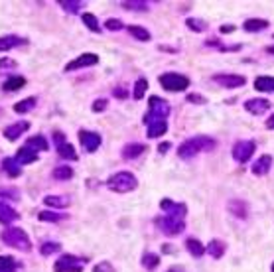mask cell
<instances>
[{"label": "cell", "mask_w": 274, "mask_h": 272, "mask_svg": "<svg viewBox=\"0 0 274 272\" xmlns=\"http://www.w3.org/2000/svg\"><path fill=\"white\" fill-rule=\"evenodd\" d=\"M213 148H215V140L213 138H209V136H193V138H189V140L180 144L178 156L184 158V160H189L195 154L205 152V150H213Z\"/></svg>", "instance_id": "cell-1"}, {"label": "cell", "mask_w": 274, "mask_h": 272, "mask_svg": "<svg viewBox=\"0 0 274 272\" xmlns=\"http://www.w3.org/2000/svg\"><path fill=\"white\" fill-rule=\"evenodd\" d=\"M136 176L130 174V172H116L107 180V187L111 192H116V194H128L132 190H136Z\"/></svg>", "instance_id": "cell-2"}, {"label": "cell", "mask_w": 274, "mask_h": 272, "mask_svg": "<svg viewBox=\"0 0 274 272\" xmlns=\"http://www.w3.org/2000/svg\"><path fill=\"white\" fill-rule=\"evenodd\" d=\"M0 239L8 246H14V248H18V250H26V253H28V250L32 248L30 237H28L24 229H20V227H8V229H4L2 235H0Z\"/></svg>", "instance_id": "cell-3"}, {"label": "cell", "mask_w": 274, "mask_h": 272, "mask_svg": "<svg viewBox=\"0 0 274 272\" xmlns=\"http://www.w3.org/2000/svg\"><path fill=\"white\" fill-rule=\"evenodd\" d=\"M150 109L148 113L144 115V124L148 127L150 122H156V120H166L170 115V104L168 101H164L160 97H150Z\"/></svg>", "instance_id": "cell-4"}, {"label": "cell", "mask_w": 274, "mask_h": 272, "mask_svg": "<svg viewBox=\"0 0 274 272\" xmlns=\"http://www.w3.org/2000/svg\"><path fill=\"white\" fill-rule=\"evenodd\" d=\"M156 225H158V229H160L164 235H168V237H175V235H180L186 229L184 219L174 217V215H164L160 219H156Z\"/></svg>", "instance_id": "cell-5"}, {"label": "cell", "mask_w": 274, "mask_h": 272, "mask_svg": "<svg viewBox=\"0 0 274 272\" xmlns=\"http://www.w3.org/2000/svg\"><path fill=\"white\" fill-rule=\"evenodd\" d=\"M160 85H162L166 91H172V93H178V91H186L189 87V79L182 73H164L160 75Z\"/></svg>", "instance_id": "cell-6"}, {"label": "cell", "mask_w": 274, "mask_h": 272, "mask_svg": "<svg viewBox=\"0 0 274 272\" xmlns=\"http://www.w3.org/2000/svg\"><path fill=\"white\" fill-rule=\"evenodd\" d=\"M83 259L73 257V255H63L62 259L53 264V270L55 272H81L83 270Z\"/></svg>", "instance_id": "cell-7"}, {"label": "cell", "mask_w": 274, "mask_h": 272, "mask_svg": "<svg viewBox=\"0 0 274 272\" xmlns=\"http://www.w3.org/2000/svg\"><path fill=\"white\" fill-rule=\"evenodd\" d=\"M257 150V144L252 142V140H241L233 146V158L237 160L239 164H245V162H249L252 152Z\"/></svg>", "instance_id": "cell-8"}, {"label": "cell", "mask_w": 274, "mask_h": 272, "mask_svg": "<svg viewBox=\"0 0 274 272\" xmlns=\"http://www.w3.org/2000/svg\"><path fill=\"white\" fill-rule=\"evenodd\" d=\"M99 64V55L97 53H81L79 57H75L73 61L65 65V71H77V69H83V67H91V65Z\"/></svg>", "instance_id": "cell-9"}, {"label": "cell", "mask_w": 274, "mask_h": 272, "mask_svg": "<svg viewBox=\"0 0 274 272\" xmlns=\"http://www.w3.org/2000/svg\"><path fill=\"white\" fill-rule=\"evenodd\" d=\"M79 140L87 152H95L101 146V134L93 130H79Z\"/></svg>", "instance_id": "cell-10"}, {"label": "cell", "mask_w": 274, "mask_h": 272, "mask_svg": "<svg viewBox=\"0 0 274 272\" xmlns=\"http://www.w3.org/2000/svg\"><path fill=\"white\" fill-rule=\"evenodd\" d=\"M213 79H215V83H219V85H223V87H229V89L241 87V85H245V81H247L243 75H235V73H217Z\"/></svg>", "instance_id": "cell-11"}, {"label": "cell", "mask_w": 274, "mask_h": 272, "mask_svg": "<svg viewBox=\"0 0 274 272\" xmlns=\"http://www.w3.org/2000/svg\"><path fill=\"white\" fill-rule=\"evenodd\" d=\"M160 209L166 211V215H174V217H180V219H184V215H186V205L184 203H175L172 199H162L160 201Z\"/></svg>", "instance_id": "cell-12"}, {"label": "cell", "mask_w": 274, "mask_h": 272, "mask_svg": "<svg viewBox=\"0 0 274 272\" xmlns=\"http://www.w3.org/2000/svg\"><path fill=\"white\" fill-rule=\"evenodd\" d=\"M28 129H30V122H28V120H20V122H14L10 127H6V129H4V136H6L10 142H14V140H18Z\"/></svg>", "instance_id": "cell-13"}, {"label": "cell", "mask_w": 274, "mask_h": 272, "mask_svg": "<svg viewBox=\"0 0 274 272\" xmlns=\"http://www.w3.org/2000/svg\"><path fill=\"white\" fill-rule=\"evenodd\" d=\"M245 109L252 115H264L270 109V101H266V99H249L245 103Z\"/></svg>", "instance_id": "cell-14"}, {"label": "cell", "mask_w": 274, "mask_h": 272, "mask_svg": "<svg viewBox=\"0 0 274 272\" xmlns=\"http://www.w3.org/2000/svg\"><path fill=\"white\" fill-rule=\"evenodd\" d=\"M18 219H20L18 211L14 207H10L8 203L0 201V223H2V225H12L14 221H18Z\"/></svg>", "instance_id": "cell-15"}, {"label": "cell", "mask_w": 274, "mask_h": 272, "mask_svg": "<svg viewBox=\"0 0 274 272\" xmlns=\"http://www.w3.org/2000/svg\"><path fill=\"white\" fill-rule=\"evenodd\" d=\"M2 170H4V174L10 176V178L22 176V164H20L16 158H4V160H2Z\"/></svg>", "instance_id": "cell-16"}, {"label": "cell", "mask_w": 274, "mask_h": 272, "mask_svg": "<svg viewBox=\"0 0 274 272\" xmlns=\"http://www.w3.org/2000/svg\"><path fill=\"white\" fill-rule=\"evenodd\" d=\"M24 44H28V39L20 38V36H2L0 38V52H8V50L20 48Z\"/></svg>", "instance_id": "cell-17"}, {"label": "cell", "mask_w": 274, "mask_h": 272, "mask_svg": "<svg viewBox=\"0 0 274 272\" xmlns=\"http://www.w3.org/2000/svg\"><path fill=\"white\" fill-rule=\"evenodd\" d=\"M270 168H272V156L264 154L255 162L252 174H255V176H264V174H268V170Z\"/></svg>", "instance_id": "cell-18"}, {"label": "cell", "mask_w": 274, "mask_h": 272, "mask_svg": "<svg viewBox=\"0 0 274 272\" xmlns=\"http://www.w3.org/2000/svg\"><path fill=\"white\" fill-rule=\"evenodd\" d=\"M26 148H30V150H34V152H46L48 150V140L42 136V134H37V136H30L24 144Z\"/></svg>", "instance_id": "cell-19"}, {"label": "cell", "mask_w": 274, "mask_h": 272, "mask_svg": "<svg viewBox=\"0 0 274 272\" xmlns=\"http://www.w3.org/2000/svg\"><path fill=\"white\" fill-rule=\"evenodd\" d=\"M142 152H146V146H144V144H138V142L126 144L125 148H123V158H125V160H134V158H138Z\"/></svg>", "instance_id": "cell-20"}, {"label": "cell", "mask_w": 274, "mask_h": 272, "mask_svg": "<svg viewBox=\"0 0 274 272\" xmlns=\"http://www.w3.org/2000/svg\"><path fill=\"white\" fill-rule=\"evenodd\" d=\"M44 203L46 205H50V207H55V209H65V207H69V197H65V195H46L44 197Z\"/></svg>", "instance_id": "cell-21"}, {"label": "cell", "mask_w": 274, "mask_h": 272, "mask_svg": "<svg viewBox=\"0 0 274 272\" xmlns=\"http://www.w3.org/2000/svg\"><path fill=\"white\" fill-rule=\"evenodd\" d=\"M16 160H18L22 166H28V164H32V162H36L37 160V152H34V150H30V148L22 146V148L18 150V154H16Z\"/></svg>", "instance_id": "cell-22"}, {"label": "cell", "mask_w": 274, "mask_h": 272, "mask_svg": "<svg viewBox=\"0 0 274 272\" xmlns=\"http://www.w3.org/2000/svg\"><path fill=\"white\" fill-rule=\"evenodd\" d=\"M168 130V122L166 120H156V122H150L148 124V138H158L164 136Z\"/></svg>", "instance_id": "cell-23"}, {"label": "cell", "mask_w": 274, "mask_h": 272, "mask_svg": "<svg viewBox=\"0 0 274 272\" xmlns=\"http://www.w3.org/2000/svg\"><path fill=\"white\" fill-rule=\"evenodd\" d=\"M37 99L36 97H28V99H22V101H18V103L14 104V113H18V115H24V113H30L34 107H36Z\"/></svg>", "instance_id": "cell-24"}, {"label": "cell", "mask_w": 274, "mask_h": 272, "mask_svg": "<svg viewBox=\"0 0 274 272\" xmlns=\"http://www.w3.org/2000/svg\"><path fill=\"white\" fill-rule=\"evenodd\" d=\"M225 248H227V245H225L223 241H219V239H213L211 243L207 245V253L211 255L213 259H221L225 255Z\"/></svg>", "instance_id": "cell-25"}, {"label": "cell", "mask_w": 274, "mask_h": 272, "mask_svg": "<svg viewBox=\"0 0 274 272\" xmlns=\"http://www.w3.org/2000/svg\"><path fill=\"white\" fill-rule=\"evenodd\" d=\"M255 89L262 93H274V77H257L255 79Z\"/></svg>", "instance_id": "cell-26"}, {"label": "cell", "mask_w": 274, "mask_h": 272, "mask_svg": "<svg viewBox=\"0 0 274 272\" xmlns=\"http://www.w3.org/2000/svg\"><path fill=\"white\" fill-rule=\"evenodd\" d=\"M81 20H83V24H85V26H87L91 32H95V34H101V32H103V28H101L99 20L95 18V14L85 12L83 16H81Z\"/></svg>", "instance_id": "cell-27"}, {"label": "cell", "mask_w": 274, "mask_h": 272, "mask_svg": "<svg viewBox=\"0 0 274 272\" xmlns=\"http://www.w3.org/2000/svg\"><path fill=\"white\" fill-rule=\"evenodd\" d=\"M57 4L62 6L65 12H69V14H77L81 8H83V6H85V2H83V0H73V2H71V0H60Z\"/></svg>", "instance_id": "cell-28"}, {"label": "cell", "mask_w": 274, "mask_h": 272, "mask_svg": "<svg viewBox=\"0 0 274 272\" xmlns=\"http://www.w3.org/2000/svg\"><path fill=\"white\" fill-rule=\"evenodd\" d=\"M24 85H26V79L22 77V75H14V77H10V79H6V81H4L2 89H4V91H18V89H22Z\"/></svg>", "instance_id": "cell-29"}, {"label": "cell", "mask_w": 274, "mask_h": 272, "mask_svg": "<svg viewBox=\"0 0 274 272\" xmlns=\"http://www.w3.org/2000/svg\"><path fill=\"white\" fill-rule=\"evenodd\" d=\"M243 28H245L247 32H261V30H266V28H268V22H266V20H259V18H250V20H247V22L243 24Z\"/></svg>", "instance_id": "cell-30"}, {"label": "cell", "mask_w": 274, "mask_h": 272, "mask_svg": "<svg viewBox=\"0 0 274 272\" xmlns=\"http://www.w3.org/2000/svg\"><path fill=\"white\" fill-rule=\"evenodd\" d=\"M186 246H187V250H189V255H193V257H203V253L207 250L198 239H187Z\"/></svg>", "instance_id": "cell-31"}, {"label": "cell", "mask_w": 274, "mask_h": 272, "mask_svg": "<svg viewBox=\"0 0 274 272\" xmlns=\"http://www.w3.org/2000/svg\"><path fill=\"white\" fill-rule=\"evenodd\" d=\"M20 268V262L12 257H0V272H16Z\"/></svg>", "instance_id": "cell-32"}, {"label": "cell", "mask_w": 274, "mask_h": 272, "mask_svg": "<svg viewBox=\"0 0 274 272\" xmlns=\"http://www.w3.org/2000/svg\"><path fill=\"white\" fill-rule=\"evenodd\" d=\"M121 6L126 10H138V12L148 10V2H142V0H125V2H121Z\"/></svg>", "instance_id": "cell-33"}, {"label": "cell", "mask_w": 274, "mask_h": 272, "mask_svg": "<svg viewBox=\"0 0 274 272\" xmlns=\"http://www.w3.org/2000/svg\"><path fill=\"white\" fill-rule=\"evenodd\" d=\"M128 32H130V34L138 39V41H148V39L152 38L148 30H146V28H142V26H128Z\"/></svg>", "instance_id": "cell-34"}, {"label": "cell", "mask_w": 274, "mask_h": 272, "mask_svg": "<svg viewBox=\"0 0 274 272\" xmlns=\"http://www.w3.org/2000/svg\"><path fill=\"white\" fill-rule=\"evenodd\" d=\"M57 152H60V156L62 158H65V160H77V152H75V146L73 144H69V142H65L63 146H60L57 148Z\"/></svg>", "instance_id": "cell-35"}, {"label": "cell", "mask_w": 274, "mask_h": 272, "mask_svg": "<svg viewBox=\"0 0 274 272\" xmlns=\"http://www.w3.org/2000/svg\"><path fill=\"white\" fill-rule=\"evenodd\" d=\"M53 178L55 180H71L73 178V168H69V166H57V168L53 170Z\"/></svg>", "instance_id": "cell-36"}, {"label": "cell", "mask_w": 274, "mask_h": 272, "mask_svg": "<svg viewBox=\"0 0 274 272\" xmlns=\"http://www.w3.org/2000/svg\"><path fill=\"white\" fill-rule=\"evenodd\" d=\"M65 217H67V215H63V213H55V211H42V213L37 215V219L48 221V223H57V221H63Z\"/></svg>", "instance_id": "cell-37"}, {"label": "cell", "mask_w": 274, "mask_h": 272, "mask_svg": "<svg viewBox=\"0 0 274 272\" xmlns=\"http://www.w3.org/2000/svg\"><path fill=\"white\" fill-rule=\"evenodd\" d=\"M60 248H62L60 243H51V241H48V243H42V245H40V255H42V257H50L53 253H57Z\"/></svg>", "instance_id": "cell-38"}, {"label": "cell", "mask_w": 274, "mask_h": 272, "mask_svg": "<svg viewBox=\"0 0 274 272\" xmlns=\"http://www.w3.org/2000/svg\"><path fill=\"white\" fill-rule=\"evenodd\" d=\"M158 262H160V257L154 255V253H146V255L142 257V266L148 268V270H154V268L158 266Z\"/></svg>", "instance_id": "cell-39"}, {"label": "cell", "mask_w": 274, "mask_h": 272, "mask_svg": "<svg viewBox=\"0 0 274 272\" xmlns=\"http://www.w3.org/2000/svg\"><path fill=\"white\" fill-rule=\"evenodd\" d=\"M146 89H148V81H146V79H138L136 83H134V91H132L134 99H136V101H140V99L144 97Z\"/></svg>", "instance_id": "cell-40"}, {"label": "cell", "mask_w": 274, "mask_h": 272, "mask_svg": "<svg viewBox=\"0 0 274 272\" xmlns=\"http://www.w3.org/2000/svg\"><path fill=\"white\" fill-rule=\"evenodd\" d=\"M0 197H4V199H20V190L18 187H0Z\"/></svg>", "instance_id": "cell-41"}, {"label": "cell", "mask_w": 274, "mask_h": 272, "mask_svg": "<svg viewBox=\"0 0 274 272\" xmlns=\"http://www.w3.org/2000/svg\"><path fill=\"white\" fill-rule=\"evenodd\" d=\"M186 24H187V28L193 30V32H205V30H207V22L198 20V18H189Z\"/></svg>", "instance_id": "cell-42"}, {"label": "cell", "mask_w": 274, "mask_h": 272, "mask_svg": "<svg viewBox=\"0 0 274 272\" xmlns=\"http://www.w3.org/2000/svg\"><path fill=\"white\" fill-rule=\"evenodd\" d=\"M105 28L107 30H111V32H119V30H123L125 24L121 22V20H116V18H109L107 22H105Z\"/></svg>", "instance_id": "cell-43"}, {"label": "cell", "mask_w": 274, "mask_h": 272, "mask_svg": "<svg viewBox=\"0 0 274 272\" xmlns=\"http://www.w3.org/2000/svg\"><path fill=\"white\" fill-rule=\"evenodd\" d=\"M93 272H114V268H112L109 262H99V264L93 268Z\"/></svg>", "instance_id": "cell-44"}, {"label": "cell", "mask_w": 274, "mask_h": 272, "mask_svg": "<svg viewBox=\"0 0 274 272\" xmlns=\"http://www.w3.org/2000/svg\"><path fill=\"white\" fill-rule=\"evenodd\" d=\"M107 99H97V101H95V103H93V111H95V113H101V111H105V109H107Z\"/></svg>", "instance_id": "cell-45"}, {"label": "cell", "mask_w": 274, "mask_h": 272, "mask_svg": "<svg viewBox=\"0 0 274 272\" xmlns=\"http://www.w3.org/2000/svg\"><path fill=\"white\" fill-rule=\"evenodd\" d=\"M53 142H55L57 148L63 146V144H65V134H63V132H53Z\"/></svg>", "instance_id": "cell-46"}, {"label": "cell", "mask_w": 274, "mask_h": 272, "mask_svg": "<svg viewBox=\"0 0 274 272\" xmlns=\"http://www.w3.org/2000/svg\"><path fill=\"white\" fill-rule=\"evenodd\" d=\"M187 101H189V103L205 104V99H203V97H201V95H195V93H191V95H187Z\"/></svg>", "instance_id": "cell-47"}, {"label": "cell", "mask_w": 274, "mask_h": 272, "mask_svg": "<svg viewBox=\"0 0 274 272\" xmlns=\"http://www.w3.org/2000/svg\"><path fill=\"white\" fill-rule=\"evenodd\" d=\"M112 93H114V97H116V99H125V97H126V91L123 89V87H116V89L112 91Z\"/></svg>", "instance_id": "cell-48"}, {"label": "cell", "mask_w": 274, "mask_h": 272, "mask_svg": "<svg viewBox=\"0 0 274 272\" xmlns=\"http://www.w3.org/2000/svg\"><path fill=\"white\" fill-rule=\"evenodd\" d=\"M170 148H172V144L170 142H162L160 146H158V152H160V154H166V150H170Z\"/></svg>", "instance_id": "cell-49"}, {"label": "cell", "mask_w": 274, "mask_h": 272, "mask_svg": "<svg viewBox=\"0 0 274 272\" xmlns=\"http://www.w3.org/2000/svg\"><path fill=\"white\" fill-rule=\"evenodd\" d=\"M14 61L12 59H2V61H0V67H14Z\"/></svg>", "instance_id": "cell-50"}, {"label": "cell", "mask_w": 274, "mask_h": 272, "mask_svg": "<svg viewBox=\"0 0 274 272\" xmlns=\"http://www.w3.org/2000/svg\"><path fill=\"white\" fill-rule=\"evenodd\" d=\"M266 129H270V130H274V115L268 120H266Z\"/></svg>", "instance_id": "cell-51"}, {"label": "cell", "mask_w": 274, "mask_h": 272, "mask_svg": "<svg viewBox=\"0 0 274 272\" xmlns=\"http://www.w3.org/2000/svg\"><path fill=\"white\" fill-rule=\"evenodd\" d=\"M233 30H235L233 26H223V28H221V32H223V34H229V32H233Z\"/></svg>", "instance_id": "cell-52"}, {"label": "cell", "mask_w": 274, "mask_h": 272, "mask_svg": "<svg viewBox=\"0 0 274 272\" xmlns=\"http://www.w3.org/2000/svg\"><path fill=\"white\" fill-rule=\"evenodd\" d=\"M266 52H268V53H274V46H270V48H266Z\"/></svg>", "instance_id": "cell-53"}, {"label": "cell", "mask_w": 274, "mask_h": 272, "mask_svg": "<svg viewBox=\"0 0 274 272\" xmlns=\"http://www.w3.org/2000/svg\"><path fill=\"white\" fill-rule=\"evenodd\" d=\"M272 272H274V264H272Z\"/></svg>", "instance_id": "cell-54"}, {"label": "cell", "mask_w": 274, "mask_h": 272, "mask_svg": "<svg viewBox=\"0 0 274 272\" xmlns=\"http://www.w3.org/2000/svg\"><path fill=\"white\" fill-rule=\"evenodd\" d=\"M170 272H175V270H170Z\"/></svg>", "instance_id": "cell-55"}]
</instances>
